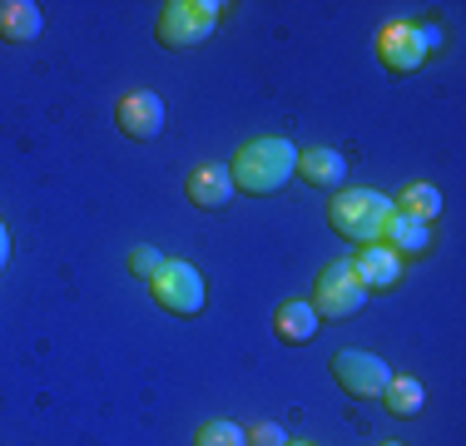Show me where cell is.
Segmentation results:
<instances>
[{
  "label": "cell",
  "mask_w": 466,
  "mask_h": 446,
  "mask_svg": "<svg viewBox=\"0 0 466 446\" xmlns=\"http://www.w3.org/2000/svg\"><path fill=\"white\" fill-rule=\"evenodd\" d=\"M392 208H402V214H412L421 223H431L441 214V194H437V184H407L402 188V198H397Z\"/></svg>",
  "instance_id": "2e32d148"
},
{
  "label": "cell",
  "mask_w": 466,
  "mask_h": 446,
  "mask_svg": "<svg viewBox=\"0 0 466 446\" xmlns=\"http://www.w3.org/2000/svg\"><path fill=\"white\" fill-rule=\"evenodd\" d=\"M243 446H288L283 427H273V421H258V427L243 431Z\"/></svg>",
  "instance_id": "d6986e66"
},
{
  "label": "cell",
  "mask_w": 466,
  "mask_h": 446,
  "mask_svg": "<svg viewBox=\"0 0 466 446\" xmlns=\"http://www.w3.org/2000/svg\"><path fill=\"white\" fill-rule=\"evenodd\" d=\"M40 35H46V10L35 0H0V40L35 45Z\"/></svg>",
  "instance_id": "30bf717a"
},
{
  "label": "cell",
  "mask_w": 466,
  "mask_h": 446,
  "mask_svg": "<svg viewBox=\"0 0 466 446\" xmlns=\"http://www.w3.org/2000/svg\"><path fill=\"white\" fill-rule=\"evenodd\" d=\"M332 377H338V387H342L348 397L368 401V397H382V387H387V377H392V367H387L377 352L342 348V352H332Z\"/></svg>",
  "instance_id": "52a82bcc"
},
{
  "label": "cell",
  "mask_w": 466,
  "mask_h": 446,
  "mask_svg": "<svg viewBox=\"0 0 466 446\" xmlns=\"http://www.w3.org/2000/svg\"><path fill=\"white\" fill-rule=\"evenodd\" d=\"M352 273H358V283L372 293H392L397 283H402V258H397L392 248H362L358 258H352Z\"/></svg>",
  "instance_id": "8fae6325"
},
{
  "label": "cell",
  "mask_w": 466,
  "mask_h": 446,
  "mask_svg": "<svg viewBox=\"0 0 466 446\" xmlns=\"http://www.w3.org/2000/svg\"><path fill=\"white\" fill-rule=\"evenodd\" d=\"M10 263V233H5V223H0V268Z\"/></svg>",
  "instance_id": "ffe728a7"
},
{
  "label": "cell",
  "mask_w": 466,
  "mask_h": 446,
  "mask_svg": "<svg viewBox=\"0 0 466 446\" xmlns=\"http://www.w3.org/2000/svg\"><path fill=\"white\" fill-rule=\"evenodd\" d=\"M288 446H313V441H288Z\"/></svg>",
  "instance_id": "44dd1931"
},
{
  "label": "cell",
  "mask_w": 466,
  "mask_h": 446,
  "mask_svg": "<svg viewBox=\"0 0 466 446\" xmlns=\"http://www.w3.org/2000/svg\"><path fill=\"white\" fill-rule=\"evenodd\" d=\"M441 50V25H382L377 60L387 75H412Z\"/></svg>",
  "instance_id": "277c9868"
},
{
  "label": "cell",
  "mask_w": 466,
  "mask_h": 446,
  "mask_svg": "<svg viewBox=\"0 0 466 446\" xmlns=\"http://www.w3.org/2000/svg\"><path fill=\"white\" fill-rule=\"evenodd\" d=\"M159 268H164V253H159V248H149V243L129 253V273H135V278H144V283H149V278L159 273Z\"/></svg>",
  "instance_id": "ac0fdd59"
},
{
  "label": "cell",
  "mask_w": 466,
  "mask_h": 446,
  "mask_svg": "<svg viewBox=\"0 0 466 446\" xmlns=\"http://www.w3.org/2000/svg\"><path fill=\"white\" fill-rule=\"evenodd\" d=\"M362 303H368V288L352 273V258H338L318 273V293L308 308L318 312V322H342V318H358Z\"/></svg>",
  "instance_id": "5b68a950"
},
{
  "label": "cell",
  "mask_w": 466,
  "mask_h": 446,
  "mask_svg": "<svg viewBox=\"0 0 466 446\" xmlns=\"http://www.w3.org/2000/svg\"><path fill=\"white\" fill-rule=\"evenodd\" d=\"M382 401H387V411H392V417H417L421 401H427V392H421V382H412V377H387Z\"/></svg>",
  "instance_id": "9a60e30c"
},
{
  "label": "cell",
  "mask_w": 466,
  "mask_h": 446,
  "mask_svg": "<svg viewBox=\"0 0 466 446\" xmlns=\"http://www.w3.org/2000/svg\"><path fill=\"white\" fill-rule=\"evenodd\" d=\"M184 194L194 208H224L233 198V178L224 164H198V169H188L184 178Z\"/></svg>",
  "instance_id": "7c38bea8"
},
{
  "label": "cell",
  "mask_w": 466,
  "mask_h": 446,
  "mask_svg": "<svg viewBox=\"0 0 466 446\" xmlns=\"http://www.w3.org/2000/svg\"><path fill=\"white\" fill-rule=\"evenodd\" d=\"M164 119H169V115H164V99L149 95V89H129V95H119V105H115L119 134H125V139H135V144L159 139Z\"/></svg>",
  "instance_id": "ba28073f"
},
{
  "label": "cell",
  "mask_w": 466,
  "mask_h": 446,
  "mask_svg": "<svg viewBox=\"0 0 466 446\" xmlns=\"http://www.w3.org/2000/svg\"><path fill=\"white\" fill-rule=\"evenodd\" d=\"M392 214V198L377 194V188H338L328 204V223L338 238L358 243V248H372L382 238V223Z\"/></svg>",
  "instance_id": "7a4b0ae2"
},
{
  "label": "cell",
  "mask_w": 466,
  "mask_h": 446,
  "mask_svg": "<svg viewBox=\"0 0 466 446\" xmlns=\"http://www.w3.org/2000/svg\"><path fill=\"white\" fill-rule=\"evenodd\" d=\"M382 446H402V441H382Z\"/></svg>",
  "instance_id": "7402d4cb"
},
{
  "label": "cell",
  "mask_w": 466,
  "mask_h": 446,
  "mask_svg": "<svg viewBox=\"0 0 466 446\" xmlns=\"http://www.w3.org/2000/svg\"><path fill=\"white\" fill-rule=\"evenodd\" d=\"M149 293H154V303L164 312H174V318H194V312H204V303H208V288H204V278H198V268L179 263V258H164V268L149 278Z\"/></svg>",
  "instance_id": "8992f818"
},
{
  "label": "cell",
  "mask_w": 466,
  "mask_h": 446,
  "mask_svg": "<svg viewBox=\"0 0 466 446\" xmlns=\"http://www.w3.org/2000/svg\"><path fill=\"white\" fill-rule=\"evenodd\" d=\"M224 10L228 5H218V0H169L159 10V20H154V40L164 50H194V45H204L218 30Z\"/></svg>",
  "instance_id": "3957f363"
},
{
  "label": "cell",
  "mask_w": 466,
  "mask_h": 446,
  "mask_svg": "<svg viewBox=\"0 0 466 446\" xmlns=\"http://www.w3.org/2000/svg\"><path fill=\"white\" fill-rule=\"evenodd\" d=\"M293 178H303V184L313 188H342V178H348V159H342V149H298V169Z\"/></svg>",
  "instance_id": "4fadbf2b"
},
{
  "label": "cell",
  "mask_w": 466,
  "mask_h": 446,
  "mask_svg": "<svg viewBox=\"0 0 466 446\" xmlns=\"http://www.w3.org/2000/svg\"><path fill=\"white\" fill-rule=\"evenodd\" d=\"M273 332H279V342H288V348H303V342L318 338V312L308 303H279L273 308Z\"/></svg>",
  "instance_id": "5bb4252c"
},
{
  "label": "cell",
  "mask_w": 466,
  "mask_h": 446,
  "mask_svg": "<svg viewBox=\"0 0 466 446\" xmlns=\"http://www.w3.org/2000/svg\"><path fill=\"white\" fill-rule=\"evenodd\" d=\"M194 446H243V427H233V421H204L194 431Z\"/></svg>",
  "instance_id": "e0dca14e"
},
{
  "label": "cell",
  "mask_w": 466,
  "mask_h": 446,
  "mask_svg": "<svg viewBox=\"0 0 466 446\" xmlns=\"http://www.w3.org/2000/svg\"><path fill=\"white\" fill-rule=\"evenodd\" d=\"M293 169H298L293 139H283V134H263V139H248L238 154H233L228 178H233L238 194L263 198V194H279L288 178H293Z\"/></svg>",
  "instance_id": "6da1fadb"
},
{
  "label": "cell",
  "mask_w": 466,
  "mask_h": 446,
  "mask_svg": "<svg viewBox=\"0 0 466 446\" xmlns=\"http://www.w3.org/2000/svg\"><path fill=\"white\" fill-rule=\"evenodd\" d=\"M377 243H382V248H392L397 258H421V253L431 248V223H421L412 214H402V208H392Z\"/></svg>",
  "instance_id": "9c48e42d"
}]
</instances>
